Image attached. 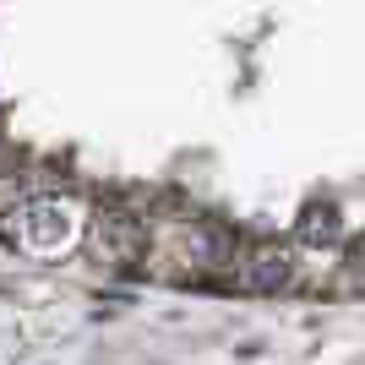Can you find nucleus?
Returning a JSON list of instances; mask_svg holds the SVG:
<instances>
[{
    "instance_id": "f03ea898",
    "label": "nucleus",
    "mask_w": 365,
    "mask_h": 365,
    "mask_svg": "<svg viewBox=\"0 0 365 365\" xmlns=\"http://www.w3.org/2000/svg\"><path fill=\"white\" fill-rule=\"evenodd\" d=\"M289 273H294V257L278 251V245H257V251L240 262V284L245 289H278V284H289Z\"/></svg>"
},
{
    "instance_id": "f257e3e1",
    "label": "nucleus",
    "mask_w": 365,
    "mask_h": 365,
    "mask_svg": "<svg viewBox=\"0 0 365 365\" xmlns=\"http://www.w3.org/2000/svg\"><path fill=\"white\" fill-rule=\"evenodd\" d=\"M11 240L22 245V251H33V257H55V251H66V245L76 240V207L61 197H28L11 207Z\"/></svg>"
}]
</instances>
